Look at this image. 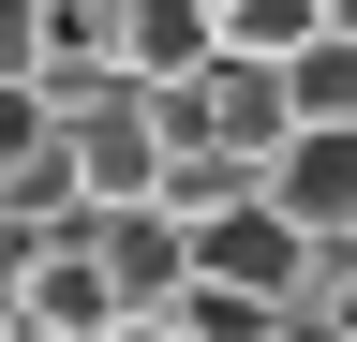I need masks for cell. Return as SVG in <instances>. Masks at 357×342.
Segmentation results:
<instances>
[{
  "label": "cell",
  "mask_w": 357,
  "mask_h": 342,
  "mask_svg": "<svg viewBox=\"0 0 357 342\" xmlns=\"http://www.w3.org/2000/svg\"><path fill=\"white\" fill-rule=\"evenodd\" d=\"M75 238L105 253V297H119V342H164L178 283H194V224L164 194H119V208H75Z\"/></svg>",
  "instance_id": "cell-1"
},
{
  "label": "cell",
  "mask_w": 357,
  "mask_h": 342,
  "mask_svg": "<svg viewBox=\"0 0 357 342\" xmlns=\"http://www.w3.org/2000/svg\"><path fill=\"white\" fill-rule=\"evenodd\" d=\"M30 134H45V90H0V164H15Z\"/></svg>",
  "instance_id": "cell-9"
},
{
  "label": "cell",
  "mask_w": 357,
  "mask_h": 342,
  "mask_svg": "<svg viewBox=\"0 0 357 342\" xmlns=\"http://www.w3.org/2000/svg\"><path fill=\"white\" fill-rule=\"evenodd\" d=\"M15 342H119V297H105V253L75 224H45L15 253Z\"/></svg>",
  "instance_id": "cell-4"
},
{
  "label": "cell",
  "mask_w": 357,
  "mask_h": 342,
  "mask_svg": "<svg viewBox=\"0 0 357 342\" xmlns=\"http://www.w3.org/2000/svg\"><path fill=\"white\" fill-rule=\"evenodd\" d=\"M164 119L194 149H238V164H283V134H298V104H283V60H238V45H208L194 75L164 90Z\"/></svg>",
  "instance_id": "cell-2"
},
{
  "label": "cell",
  "mask_w": 357,
  "mask_h": 342,
  "mask_svg": "<svg viewBox=\"0 0 357 342\" xmlns=\"http://www.w3.org/2000/svg\"><path fill=\"white\" fill-rule=\"evenodd\" d=\"M283 104L298 119H357V30H312V45L283 60Z\"/></svg>",
  "instance_id": "cell-7"
},
{
  "label": "cell",
  "mask_w": 357,
  "mask_h": 342,
  "mask_svg": "<svg viewBox=\"0 0 357 342\" xmlns=\"http://www.w3.org/2000/svg\"><path fill=\"white\" fill-rule=\"evenodd\" d=\"M268 194H283L312 238H357V119H298L283 164H268Z\"/></svg>",
  "instance_id": "cell-5"
},
{
  "label": "cell",
  "mask_w": 357,
  "mask_h": 342,
  "mask_svg": "<svg viewBox=\"0 0 357 342\" xmlns=\"http://www.w3.org/2000/svg\"><path fill=\"white\" fill-rule=\"evenodd\" d=\"M328 30H357V0H328Z\"/></svg>",
  "instance_id": "cell-11"
},
{
  "label": "cell",
  "mask_w": 357,
  "mask_h": 342,
  "mask_svg": "<svg viewBox=\"0 0 357 342\" xmlns=\"http://www.w3.org/2000/svg\"><path fill=\"white\" fill-rule=\"evenodd\" d=\"M45 45H60V0H0V90H30Z\"/></svg>",
  "instance_id": "cell-8"
},
{
  "label": "cell",
  "mask_w": 357,
  "mask_h": 342,
  "mask_svg": "<svg viewBox=\"0 0 357 342\" xmlns=\"http://www.w3.org/2000/svg\"><path fill=\"white\" fill-rule=\"evenodd\" d=\"M15 253H30V224H0V342H15Z\"/></svg>",
  "instance_id": "cell-10"
},
{
  "label": "cell",
  "mask_w": 357,
  "mask_h": 342,
  "mask_svg": "<svg viewBox=\"0 0 357 342\" xmlns=\"http://www.w3.org/2000/svg\"><path fill=\"white\" fill-rule=\"evenodd\" d=\"M298 253H312V224H298L268 179H253V194H223V208H194V268H208L223 297H253L268 327H283V297H298Z\"/></svg>",
  "instance_id": "cell-3"
},
{
  "label": "cell",
  "mask_w": 357,
  "mask_h": 342,
  "mask_svg": "<svg viewBox=\"0 0 357 342\" xmlns=\"http://www.w3.org/2000/svg\"><path fill=\"white\" fill-rule=\"evenodd\" d=\"M312 30H328V0H208V45H238V60H298Z\"/></svg>",
  "instance_id": "cell-6"
}]
</instances>
